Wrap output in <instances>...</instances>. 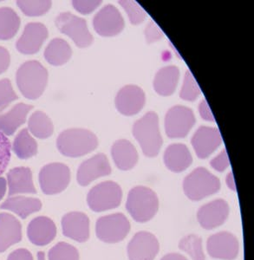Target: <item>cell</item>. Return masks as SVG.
<instances>
[{"label": "cell", "instance_id": "cell-1", "mask_svg": "<svg viewBox=\"0 0 254 260\" xmlns=\"http://www.w3.org/2000/svg\"><path fill=\"white\" fill-rule=\"evenodd\" d=\"M17 84L22 95L36 100L45 91L48 82V71L38 61H28L17 71Z\"/></svg>", "mask_w": 254, "mask_h": 260}, {"label": "cell", "instance_id": "cell-2", "mask_svg": "<svg viewBox=\"0 0 254 260\" xmlns=\"http://www.w3.org/2000/svg\"><path fill=\"white\" fill-rule=\"evenodd\" d=\"M56 146L65 156H83L95 150L98 146V137L89 130L71 128L60 134L56 140Z\"/></svg>", "mask_w": 254, "mask_h": 260}, {"label": "cell", "instance_id": "cell-3", "mask_svg": "<svg viewBox=\"0 0 254 260\" xmlns=\"http://www.w3.org/2000/svg\"><path fill=\"white\" fill-rule=\"evenodd\" d=\"M126 209L134 220L145 223L156 215L159 209V199L150 188L136 186L128 194Z\"/></svg>", "mask_w": 254, "mask_h": 260}, {"label": "cell", "instance_id": "cell-4", "mask_svg": "<svg viewBox=\"0 0 254 260\" xmlns=\"http://www.w3.org/2000/svg\"><path fill=\"white\" fill-rule=\"evenodd\" d=\"M133 135L148 157H155L163 146L159 129V118L153 111L148 112L134 124Z\"/></svg>", "mask_w": 254, "mask_h": 260}, {"label": "cell", "instance_id": "cell-5", "mask_svg": "<svg viewBox=\"0 0 254 260\" xmlns=\"http://www.w3.org/2000/svg\"><path fill=\"white\" fill-rule=\"evenodd\" d=\"M219 179L204 168L195 169L184 179V192L191 201H201L219 192Z\"/></svg>", "mask_w": 254, "mask_h": 260}, {"label": "cell", "instance_id": "cell-6", "mask_svg": "<svg viewBox=\"0 0 254 260\" xmlns=\"http://www.w3.org/2000/svg\"><path fill=\"white\" fill-rule=\"evenodd\" d=\"M122 191L121 186L109 180L92 187L88 196L87 203L96 213L112 210L121 205Z\"/></svg>", "mask_w": 254, "mask_h": 260}, {"label": "cell", "instance_id": "cell-7", "mask_svg": "<svg viewBox=\"0 0 254 260\" xmlns=\"http://www.w3.org/2000/svg\"><path fill=\"white\" fill-rule=\"evenodd\" d=\"M131 225L127 217L122 213H113L98 219L96 233L103 242L115 244L124 240L130 234Z\"/></svg>", "mask_w": 254, "mask_h": 260}, {"label": "cell", "instance_id": "cell-8", "mask_svg": "<svg viewBox=\"0 0 254 260\" xmlns=\"http://www.w3.org/2000/svg\"><path fill=\"white\" fill-rule=\"evenodd\" d=\"M71 181V170L62 163L45 166L39 174V183L45 194L59 193L67 188Z\"/></svg>", "mask_w": 254, "mask_h": 260}, {"label": "cell", "instance_id": "cell-9", "mask_svg": "<svg viewBox=\"0 0 254 260\" xmlns=\"http://www.w3.org/2000/svg\"><path fill=\"white\" fill-rule=\"evenodd\" d=\"M55 23L60 31L69 36L78 47H89L93 43V37L88 30L85 19L70 12H62L56 17Z\"/></svg>", "mask_w": 254, "mask_h": 260}, {"label": "cell", "instance_id": "cell-10", "mask_svg": "<svg viewBox=\"0 0 254 260\" xmlns=\"http://www.w3.org/2000/svg\"><path fill=\"white\" fill-rule=\"evenodd\" d=\"M195 124V117L192 110L186 107H173L166 115L165 128L169 138H184Z\"/></svg>", "mask_w": 254, "mask_h": 260}, {"label": "cell", "instance_id": "cell-11", "mask_svg": "<svg viewBox=\"0 0 254 260\" xmlns=\"http://www.w3.org/2000/svg\"><path fill=\"white\" fill-rule=\"evenodd\" d=\"M207 250L210 257L213 258L234 260L239 255V240L229 232L217 233L208 238Z\"/></svg>", "mask_w": 254, "mask_h": 260}, {"label": "cell", "instance_id": "cell-12", "mask_svg": "<svg viewBox=\"0 0 254 260\" xmlns=\"http://www.w3.org/2000/svg\"><path fill=\"white\" fill-rule=\"evenodd\" d=\"M160 244L156 237L148 232H138L127 247L130 260H154L159 253Z\"/></svg>", "mask_w": 254, "mask_h": 260}, {"label": "cell", "instance_id": "cell-13", "mask_svg": "<svg viewBox=\"0 0 254 260\" xmlns=\"http://www.w3.org/2000/svg\"><path fill=\"white\" fill-rule=\"evenodd\" d=\"M229 213L230 207L228 202L219 199L202 206L197 213V219L201 228L213 230L228 220Z\"/></svg>", "mask_w": 254, "mask_h": 260}, {"label": "cell", "instance_id": "cell-14", "mask_svg": "<svg viewBox=\"0 0 254 260\" xmlns=\"http://www.w3.org/2000/svg\"><path fill=\"white\" fill-rule=\"evenodd\" d=\"M96 31L103 37L118 35L124 28V20L118 10L112 5L104 6L93 19Z\"/></svg>", "mask_w": 254, "mask_h": 260}, {"label": "cell", "instance_id": "cell-15", "mask_svg": "<svg viewBox=\"0 0 254 260\" xmlns=\"http://www.w3.org/2000/svg\"><path fill=\"white\" fill-rule=\"evenodd\" d=\"M111 167L104 154H96L83 161L78 168L77 174V182L80 186H86L98 178L110 175Z\"/></svg>", "mask_w": 254, "mask_h": 260}, {"label": "cell", "instance_id": "cell-16", "mask_svg": "<svg viewBox=\"0 0 254 260\" xmlns=\"http://www.w3.org/2000/svg\"><path fill=\"white\" fill-rule=\"evenodd\" d=\"M47 28L41 23H29L16 43L17 50L22 54L33 55L41 49L48 38Z\"/></svg>", "mask_w": 254, "mask_h": 260}, {"label": "cell", "instance_id": "cell-17", "mask_svg": "<svg viewBox=\"0 0 254 260\" xmlns=\"http://www.w3.org/2000/svg\"><path fill=\"white\" fill-rule=\"evenodd\" d=\"M145 93L140 87L127 85L120 89L115 98V106L124 115H136L145 105Z\"/></svg>", "mask_w": 254, "mask_h": 260}, {"label": "cell", "instance_id": "cell-18", "mask_svg": "<svg viewBox=\"0 0 254 260\" xmlns=\"http://www.w3.org/2000/svg\"><path fill=\"white\" fill-rule=\"evenodd\" d=\"M221 135L219 130L214 127H199L193 136L192 144L197 156L206 159L221 144Z\"/></svg>", "mask_w": 254, "mask_h": 260}, {"label": "cell", "instance_id": "cell-19", "mask_svg": "<svg viewBox=\"0 0 254 260\" xmlns=\"http://www.w3.org/2000/svg\"><path fill=\"white\" fill-rule=\"evenodd\" d=\"M62 234L77 242H86L89 239V219L85 213L71 212L62 219Z\"/></svg>", "mask_w": 254, "mask_h": 260}, {"label": "cell", "instance_id": "cell-20", "mask_svg": "<svg viewBox=\"0 0 254 260\" xmlns=\"http://www.w3.org/2000/svg\"><path fill=\"white\" fill-rule=\"evenodd\" d=\"M28 239L33 245L45 246L56 236V226L52 219L45 216L33 219L27 228Z\"/></svg>", "mask_w": 254, "mask_h": 260}, {"label": "cell", "instance_id": "cell-21", "mask_svg": "<svg viewBox=\"0 0 254 260\" xmlns=\"http://www.w3.org/2000/svg\"><path fill=\"white\" fill-rule=\"evenodd\" d=\"M22 240L20 222L9 213H0V252H4L12 245Z\"/></svg>", "mask_w": 254, "mask_h": 260}, {"label": "cell", "instance_id": "cell-22", "mask_svg": "<svg viewBox=\"0 0 254 260\" xmlns=\"http://www.w3.org/2000/svg\"><path fill=\"white\" fill-rule=\"evenodd\" d=\"M7 185L9 197L19 193H37L29 168L19 167L10 170L7 174Z\"/></svg>", "mask_w": 254, "mask_h": 260}, {"label": "cell", "instance_id": "cell-23", "mask_svg": "<svg viewBox=\"0 0 254 260\" xmlns=\"http://www.w3.org/2000/svg\"><path fill=\"white\" fill-rule=\"evenodd\" d=\"M29 104H18L5 114H0V131L6 136H12L16 130L24 124L27 115L33 110Z\"/></svg>", "mask_w": 254, "mask_h": 260}, {"label": "cell", "instance_id": "cell-24", "mask_svg": "<svg viewBox=\"0 0 254 260\" xmlns=\"http://www.w3.org/2000/svg\"><path fill=\"white\" fill-rule=\"evenodd\" d=\"M193 158L189 149L183 144H172L166 149L164 163L174 173H181L192 164Z\"/></svg>", "mask_w": 254, "mask_h": 260}, {"label": "cell", "instance_id": "cell-25", "mask_svg": "<svg viewBox=\"0 0 254 260\" xmlns=\"http://www.w3.org/2000/svg\"><path fill=\"white\" fill-rule=\"evenodd\" d=\"M111 154L115 165L122 171L133 169L138 161V153L136 148L127 140L115 142L111 149Z\"/></svg>", "mask_w": 254, "mask_h": 260}, {"label": "cell", "instance_id": "cell-26", "mask_svg": "<svg viewBox=\"0 0 254 260\" xmlns=\"http://www.w3.org/2000/svg\"><path fill=\"white\" fill-rule=\"evenodd\" d=\"M41 208L42 202L39 199L24 196L10 197L0 206V209L11 211L21 219H26L30 214L41 210Z\"/></svg>", "mask_w": 254, "mask_h": 260}, {"label": "cell", "instance_id": "cell-27", "mask_svg": "<svg viewBox=\"0 0 254 260\" xmlns=\"http://www.w3.org/2000/svg\"><path fill=\"white\" fill-rule=\"evenodd\" d=\"M180 71L175 66L161 69L154 77V88L157 94L169 96L173 95L177 87Z\"/></svg>", "mask_w": 254, "mask_h": 260}, {"label": "cell", "instance_id": "cell-28", "mask_svg": "<svg viewBox=\"0 0 254 260\" xmlns=\"http://www.w3.org/2000/svg\"><path fill=\"white\" fill-rule=\"evenodd\" d=\"M71 46L67 42L61 39L51 40L45 51V59L54 66L65 64L71 59Z\"/></svg>", "mask_w": 254, "mask_h": 260}, {"label": "cell", "instance_id": "cell-29", "mask_svg": "<svg viewBox=\"0 0 254 260\" xmlns=\"http://www.w3.org/2000/svg\"><path fill=\"white\" fill-rule=\"evenodd\" d=\"M20 18L9 7L0 8V40H9L18 32Z\"/></svg>", "mask_w": 254, "mask_h": 260}, {"label": "cell", "instance_id": "cell-30", "mask_svg": "<svg viewBox=\"0 0 254 260\" xmlns=\"http://www.w3.org/2000/svg\"><path fill=\"white\" fill-rule=\"evenodd\" d=\"M13 151L22 160L35 156L38 153V144L27 128L21 130L13 142Z\"/></svg>", "mask_w": 254, "mask_h": 260}, {"label": "cell", "instance_id": "cell-31", "mask_svg": "<svg viewBox=\"0 0 254 260\" xmlns=\"http://www.w3.org/2000/svg\"><path fill=\"white\" fill-rule=\"evenodd\" d=\"M28 130L39 139L49 138L53 133V124L50 117L42 111H36L28 121Z\"/></svg>", "mask_w": 254, "mask_h": 260}, {"label": "cell", "instance_id": "cell-32", "mask_svg": "<svg viewBox=\"0 0 254 260\" xmlns=\"http://www.w3.org/2000/svg\"><path fill=\"white\" fill-rule=\"evenodd\" d=\"M179 248L189 255L192 260H205L202 239L196 234L184 237L179 243Z\"/></svg>", "mask_w": 254, "mask_h": 260}, {"label": "cell", "instance_id": "cell-33", "mask_svg": "<svg viewBox=\"0 0 254 260\" xmlns=\"http://www.w3.org/2000/svg\"><path fill=\"white\" fill-rule=\"evenodd\" d=\"M49 260H79V252L71 244L57 243L48 253Z\"/></svg>", "mask_w": 254, "mask_h": 260}, {"label": "cell", "instance_id": "cell-34", "mask_svg": "<svg viewBox=\"0 0 254 260\" xmlns=\"http://www.w3.org/2000/svg\"><path fill=\"white\" fill-rule=\"evenodd\" d=\"M18 6L25 15L29 17H38L47 13L51 7V1L40 0V1H17Z\"/></svg>", "mask_w": 254, "mask_h": 260}, {"label": "cell", "instance_id": "cell-35", "mask_svg": "<svg viewBox=\"0 0 254 260\" xmlns=\"http://www.w3.org/2000/svg\"><path fill=\"white\" fill-rule=\"evenodd\" d=\"M201 95V89L189 71H186L184 77L183 85L180 90V98L183 100L193 102Z\"/></svg>", "mask_w": 254, "mask_h": 260}, {"label": "cell", "instance_id": "cell-36", "mask_svg": "<svg viewBox=\"0 0 254 260\" xmlns=\"http://www.w3.org/2000/svg\"><path fill=\"white\" fill-rule=\"evenodd\" d=\"M119 4L124 8L131 24L134 25L142 24L145 18H147V13L144 9L136 1L121 0L119 1Z\"/></svg>", "mask_w": 254, "mask_h": 260}, {"label": "cell", "instance_id": "cell-37", "mask_svg": "<svg viewBox=\"0 0 254 260\" xmlns=\"http://www.w3.org/2000/svg\"><path fill=\"white\" fill-rule=\"evenodd\" d=\"M18 99V95L12 88L9 79L0 80V110L9 106L13 101Z\"/></svg>", "mask_w": 254, "mask_h": 260}, {"label": "cell", "instance_id": "cell-38", "mask_svg": "<svg viewBox=\"0 0 254 260\" xmlns=\"http://www.w3.org/2000/svg\"><path fill=\"white\" fill-rule=\"evenodd\" d=\"M11 142L0 131V175L4 174L11 160Z\"/></svg>", "mask_w": 254, "mask_h": 260}, {"label": "cell", "instance_id": "cell-39", "mask_svg": "<svg viewBox=\"0 0 254 260\" xmlns=\"http://www.w3.org/2000/svg\"><path fill=\"white\" fill-rule=\"evenodd\" d=\"M102 4L100 0H85V1H81V0H76L72 1V6L77 12L82 13L83 15L89 14L94 12L98 6Z\"/></svg>", "mask_w": 254, "mask_h": 260}, {"label": "cell", "instance_id": "cell-40", "mask_svg": "<svg viewBox=\"0 0 254 260\" xmlns=\"http://www.w3.org/2000/svg\"><path fill=\"white\" fill-rule=\"evenodd\" d=\"M145 36L148 44H152L154 42L158 41L163 37V33L160 27L157 25L154 21H151L146 27Z\"/></svg>", "mask_w": 254, "mask_h": 260}, {"label": "cell", "instance_id": "cell-41", "mask_svg": "<svg viewBox=\"0 0 254 260\" xmlns=\"http://www.w3.org/2000/svg\"><path fill=\"white\" fill-rule=\"evenodd\" d=\"M210 164L216 171L223 172L228 169L230 165V161L228 158V152L226 151V149H223L219 155H217L214 159L211 160Z\"/></svg>", "mask_w": 254, "mask_h": 260}, {"label": "cell", "instance_id": "cell-42", "mask_svg": "<svg viewBox=\"0 0 254 260\" xmlns=\"http://www.w3.org/2000/svg\"><path fill=\"white\" fill-rule=\"evenodd\" d=\"M7 260H33V254L26 249H18L8 256Z\"/></svg>", "mask_w": 254, "mask_h": 260}, {"label": "cell", "instance_id": "cell-43", "mask_svg": "<svg viewBox=\"0 0 254 260\" xmlns=\"http://www.w3.org/2000/svg\"><path fill=\"white\" fill-rule=\"evenodd\" d=\"M10 62H11V57H10L9 51L6 50V48L0 46V74H2L8 69Z\"/></svg>", "mask_w": 254, "mask_h": 260}, {"label": "cell", "instance_id": "cell-44", "mask_svg": "<svg viewBox=\"0 0 254 260\" xmlns=\"http://www.w3.org/2000/svg\"><path fill=\"white\" fill-rule=\"evenodd\" d=\"M199 111L201 114V116L204 120L209 121H214V117H213V113L211 111L209 105L207 104V102L206 100H202L200 107H199Z\"/></svg>", "mask_w": 254, "mask_h": 260}, {"label": "cell", "instance_id": "cell-45", "mask_svg": "<svg viewBox=\"0 0 254 260\" xmlns=\"http://www.w3.org/2000/svg\"><path fill=\"white\" fill-rule=\"evenodd\" d=\"M226 183H227L228 187H229V188H230L232 191L236 192V185H235L234 175H233V173H232V172L229 173V174L228 175V176H227V179H226Z\"/></svg>", "mask_w": 254, "mask_h": 260}, {"label": "cell", "instance_id": "cell-46", "mask_svg": "<svg viewBox=\"0 0 254 260\" xmlns=\"http://www.w3.org/2000/svg\"><path fill=\"white\" fill-rule=\"evenodd\" d=\"M161 260H188L183 255L179 253H169L162 257Z\"/></svg>", "mask_w": 254, "mask_h": 260}, {"label": "cell", "instance_id": "cell-47", "mask_svg": "<svg viewBox=\"0 0 254 260\" xmlns=\"http://www.w3.org/2000/svg\"><path fill=\"white\" fill-rule=\"evenodd\" d=\"M6 186H7V182H6V179L0 177V201L4 198V196L6 194Z\"/></svg>", "mask_w": 254, "mask_h": 260}, {"label": "cell", "instance_id": "cell-48", "mask_svg": "<svg viewBox=\"0 0 254 260\" xmlns=\"http://www.w3.org/2000/svg\"><path fill=\"white\" fill-rule=\"evenodd\" d=\"M38 260H45V254L44 251L38 252Z\"/></svg>", "mask_w": 254, "mask_h": 260}]
</instances>
